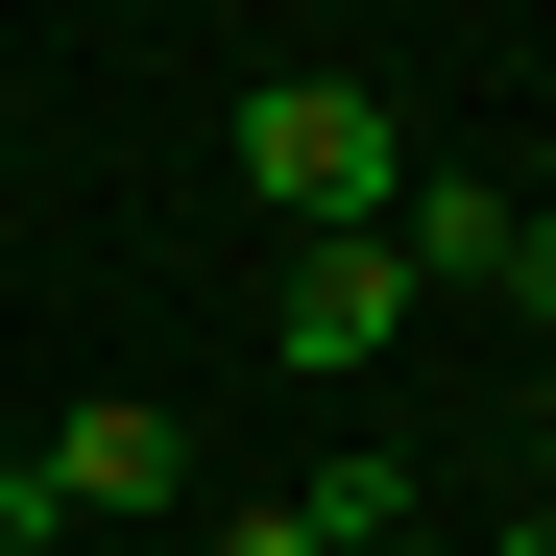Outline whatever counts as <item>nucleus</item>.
I'll return each instance as SVG.
<instances>
[{
	"instance_id": "nucleus-10",
	"label": "nucleus",
	"mask_w": 556,
	"mask_h": 556,
	"mask_svg": "<svg viewBox=\"0 0 556 556\" xmlns=\"http://www.w3.org/2000/svg\"><path fill=\"white\" fill-rule=\"evenodd\" d=\"M532 484H556V388H532Z\"/></svg>"
},
{
	"instance_id": "nucleus-7",
	"label": "nucleus",
	"mask_w": 556,
	"mask_h": 556,
	"mask_svg": "<svg viewBox=\"0 0 556 556\" xmlns=\"http://www.w3.org/2000/svg\"><path fill=\"white\" fill-rule=\"evenodd\" d=\"M218 556H315V508H218Z\"/></svg>"
},
{
	"instance_id": "nucleus-3",
	"label": "nucleus",
	"mask_w": 556,
	"mask_h": 556,
	"mask_svg": "<svg viewBox=\"0 0 556 556\" xmlns=\"http://www.w3.org/2000/svg\"><path fill=\"white\" fill-rule=\"evenodd\" d=\"M25 459H49L73 508H169V484H194V412H169V388H98V412H73V435H25Z\"/></svg>"
},
{
	"instance_id": "nucleus-4",
	"label": "nucleus",
	"mask_w": 556,
	"mask_h": 556,
	"mask_svg": "<svg viewBox=\"0 0 556 556\" xmlns=\"http://www.w3.org/2000/svg\"><path fill=\"white\" fill-rule=\"evenodd\" d=\"M388 266H412V291H508V194H484V169H412V194H388Z\"/></svg>"
},
{
	"instance_id": "nucleus-2",
	"label": "nucleus",
	"mask_w": 556,
	"mask_h": 556,
	"mask_svg": "<svg viewBox=\"0 0 556 556\" xmlns=\"http://www.w3.org/2000/svg\"><path fill=\"white\" fill-rule=\"evenodd\" d=\"M388 339H412L388 218H363V242H291V291H266V363H315V388H339V363H388Z\"/></svg>"
},
{
	"instance_id": "nucleus-1",
	"label": "nucleus",
	"mask_w": 556,
	"mask_h": 556,
	"mask_svg": "<svg viewBox=\"0 0 556 556\" xmlns=\"http://www.w3.org/2000/svg\"><path fill=\"white\" fill-rule=\"evenodd\" d=\"M242 194L291 218V242H363V218L412 194V122L363 98V73H266V98H242Z\"/></svg>"
},
{
	"instance_id": "nucleus-8",
	"label": "nucleus",
	"mask_w": 556,
	"mask_h": 556,
	"mask_svg": "<svg viewBox=\"0 0 556 556\" xmlns=\"http://www.w3.org/2000/svg\"><path fill=\"white\" fill-rule=\"evenodd\" d=\"M508 291H532V315H556V218H508Z\"/></svg>"
},
{
	"instance_id": "nucleus-5",
	"label": "nucleus",
	"mask_w": 556,
	"mask_h": 556,
	"mask_svg": "<svg viewBox=\"0 0 556 556\" xmlns=\"http://www.w3.org/2000/svg\"><path fill=\"white\" fill-rule=\"evenodd\" d=\"M315 508V556H363V532H435V484H412V459H339V484H291Z\"/></svg>"
},
{
	"instance_id": "nucleus-9",
	"label": "nucleus",
	"mask_w": 556,
	"mask_h": 556,
	"mask_svg": "<svg viewBox=\"0 0 556 556\" xmlns=\"http://www.w3.org/2000/svg\"><path fill=\"white\" fill-rule=\"evenodd\" d=\"M363 556H459V532H363Z\"/></svg>"
},
{
	"instance_id": "nucleus-6",
	"label": "nucleus",
	"mask_w": 556,
	"mask_h": 556,
	"mask_svg": "<svg viewBox=\"0 0 556 556\" xmlns=\"http://www.w3.org/2000/svg\"><path fill=\"white\" fill-rule=\"evenodd\" d=\"M73 532V484H49V459H0V556H49Z\"/></svg>"
}]
</instances>
